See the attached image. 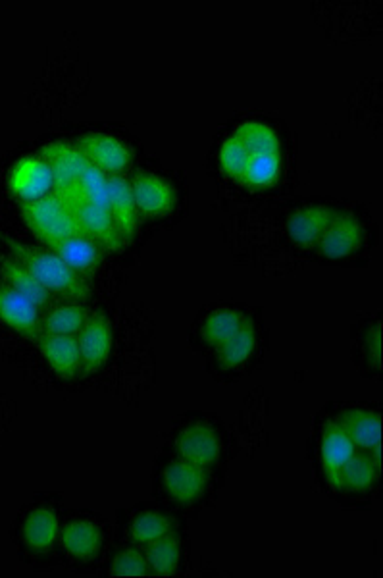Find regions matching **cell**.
I'll return each mask as SVG.
<instances>
[{
	"label": "cell",
	"mask_w": 383,
	"mask_h": 578,
	"mask_svg": "<svg viewBox=\"0 0 383 578\" xmlns=\"http://www.w3.org/2000/svg\"><path fill=\"white\" fill-rule=\"evenodd\" d=\"M87 311L81 305H66V307H56L49 315L41 320L43 334H54V336H76L81 332V328L87 322Z\"/></svg>",
	"instance_id": "26"
},
{
	"label": "cell",
	"mask_w": 383,
	"mask_h": 578,
	"mask_svg": "<svg viewBox=\"0 0 383 578\" xmlns=\"http://www.w3.org/2000/svg\"><path fill=\"white\" fill-rule=\"evenodd\" d=\"M51 249L52 253H56L81 278L95 274L97 268L103 263L99 245L81 232L52 245Z\"/></svg>",
	"instance_id": "15"
},
{
	"label": "cell",
	"mask_w": 383,
	"mask_h": 578,
	"mask_svg": "<svg viewBox=\"0 0 383 578\" xmlns=\"http://www.w3.org/2000/svg\"><path fill=\"white\" fill-rule=\"evenodd\" d=\"M29 230L49 247L74 236L77 230L76 218L58 195H45L31 203L22 205Z\"/></svg>",
	"instance_id": "2"
},
{
	"label": "cell",
	"mask_w": 383,
	"mask_h": 578,
	"mask_svg": "<svg viewBox=\"0 0 383 578\" xmlns=\"http://www.w3.org/2000/svg\"><path fill=\"white\" fill-rule=\"evenodd\" d=\"M0 320L29 340H39L43 334L39 307H35L16 289L4 284H0Z\"/></svg>",
	"instance_id": "10"
},
{
	"label": "cell",
	"mask_w": 383,
	"mask_h": 578,
	"mask_svg": "<svg viewBox=\"0 0 383 578\" xmlns=\"http://www.w3.org/2000/svg\"><path fill=\"white\" fill-rule=\"evenodd\" d=\"M145 559L149 563V569L158 577H170L176 573L181 559V548L178 538L174 534H166L158 538L153 544H149Z\"/></svg>",
	"instance_id": "24"
},
{
	"label": "cell",
	"mask_w": 383,
	"mask_h": 578,
	"mask_svg": "<svg viewBox=\"0 0 383 578\" xmlns=\"http://www.w3.org/2000/svg\"><path fill=\"white\" fill-rule=\"evenodd\" d=\"M77 149L85 158L103 170L106 176H120L128 170L131 153L128 147L108 133H87L77 141Z\"/></svg>",
	"instance_id": "6"
},
{
	"label": "cell",
	"mask_w": 383,
	"mask_h": 578,
	"mask_svg": "<svg viewBox=\"0 0 383 578\" xmlns=\"http://www.w3.org/2000/svg\"><path fill=\"white\" fill-rule=\"evenodd\" d=\"M256 347L255 324L247 318L237 334H233L228 342L218 345V363L224 368H237L245 365Z\"/></svg>",
	"instance_id": "22"
},
{
	"label": "cell",
	"mask_w": 383,
	"mask_h": 578,
	"mask_svg": "<svg viewBox=\"0 0 383 578\" xmlns=\"http://www.w3.org/2000/svg\"><path fill=\"white\" fill-rule=\"evenodd\" d=\"M337 422L349 434L357 449L370 451L382 444V417L368 409H349L343 411Z\"/></svg>",
	"instance_id": "18"
},
{
	"label": "cell",
	"mask_w": 383,
	"mask_h": 578,
	"mask_svg": "<svg viewBox=\"0 0 383 578\" xmlns=\"http://www.w3.org/2000/svg\"><path fill=\"white\" fill-rule=\"evenodd\" d=\"M2 274L8 282V286L22 293L26 299H29L35 307H47L51 305L52 293L45 288L26 266L14 261V259H4L2 261Z\"/></svg>",
	"instance_id": "21"
},
{
	"label": "cell",
	"mask_w": 383,
	"mask_h": 578,
	"mask_svg": "<svg viewBox=\"0 0 383 578\" xmlns=\"http://www.w3.org/2000/svg\"><path fill=\"white\" fill-rule=\"evenodd\" d=\"M166 492L179 503H193L205 494L208 476L206 469L179 459L162 473Z\"/></svg>",
	"instance_id": "12"
},
{
	"label": "cell",
	"mask_w": 383,
	"mask_h": 578,
	"mask_svg": "<svg viewBox=\"0 0 383 578\" xmlns=\"http://www.w3.org/2000/svg\"><path fill=\"white\" fill-rule=\"evenodd\" d=\"M233 137H237L251 155L280 153L278 135L270 126H266L262 122H245V124H241L233 133Z\"/></svg>",
	"instance_id": "27"
},
{
	"label": "cell",
	"mask_w": 383,
	"mask_h": 578,
	"mask_svg": "<svg viewBox=\"0 0 383 578\" xmlns=\"http://www.w3.org/2000/svg\"><path fill=\"white\" fill-rule=\"evenodd\" d=\"M58 515L51 507H37L27 515L24 523V542L33 552H49L58 540Z\"/></svg>",
	"instance_id": "19"
},
{
	"label": "cell",
	"mask_w": 383,
	"mask_h": 578,
	"mask_svg": "<svg viewBox=\"0 0 383 578\" xmlns=\"http://www.w3.org/2000/svg\"><path fill=\"white\" fill-rule=\"evenodd\" d=\"M110 575L112 577H147L151 575V569L143 553L137 550H126L114 557Z\"/></svg>",
	"instance_id": "32"
},
{
	"label": "cell",
	"mask_w": 383,
	"mask_h": 578,
	"mask_svg": "<svg viewBox=\"0 0 383 578\" xmlns=\"http://www.w3.org/2000/svg\"><path fill=\"white\" fill-rule=\"evenodd\" d=\"M364 243L362 224L351 214H335L318 241V251L330 259L341 261L355 255Z\"/></svg>",
	"instance_id": "8"
},
{
	"label": "cell",
	"mask_w": 383,
	"mask_h": 578,
	"mask_svg": "<svg viewBox=\"0 0 383 578\" xmlns=\"http://www.w3.org/2000/svg\"><path fill=\"white\" fill-rule=\"evenodd\" d=\"M249 160H251V153L243 147V143L231 135L230 139L224 141L222 149H220V164H222V170L241 184L243 180V174L249 166Z\"/></svg>",
	"instance_id": "31"
},
{
	"label": "cell",
	"mask_w": 383,
	"mask_h": 578,
	"mask_svg": "<svg viewBox=\"0 0 383 578\" xmlns=\"http://www.w3.org/2000/svg\"><path fill=\"white\" fill-rule=\"evenodd\" d=\"M176 449H178L179 459L206 469L218 463L222 455V442L210 426L191 424L179 432L176 438Z\"/></svg>",
	"instance_id": "9"
},
{
	"label": "cell",
	"mask_w": 383,
	"mask_h": 578,
	"mask_svg": "<svg viewBox=\"0 0 383 578\" xmlns=\"http://www.w3.org/2000/svg\"><path fill=\"white\" fill-rule=\"evenodd\" d=\"M43 158L51 166L54 195L62 201L70 199L76 193L77 182L81 174L91 164L85 155L68 143H51L43 147Z\"/></svg>",
	"instance_id": "4"
},
{
	"label": "cell",
	"mask_w": 383,
	"mask_h": 578,
	"mask_svg": "<svg viewBox=\"0 0 383 578\" xmlns=\"http://www.w3.org/2000/svg\"><path fill=\"white\" fill-rule=\"evenodd\" d=\"M39 349L43 357L49 361L52 370L62 378H74L81 368V353L74 336H54L41 334Z\"/></svg>",
	"instance_id": "17"
},
{
	"label": "cell",
	"mask_w": 383,
	"mask_h": 578,
	"mask_svg": "<svg viewBox=\"0 0 383 578\" xmlns=\"http://www.w3.org/2000/svg\"><path fill=\"white\" fill-rule=\"evenodd\" d=\"M76 218L77 230L95 243H101L110 251H120L124 247V237L120 234L114 218L108 209L87 203L79 197H70L64 201Z\"/></svg>",
	"instance_id": "3"
},
{
	"label": "cell",
	"mask_w": 383,
	"mask_h": 578,
	"mask_svg": "<svg viewBox=\"0 0 383 578\" xmlns=\"http://www.w3.org/2000/svg\"><path fill=\"white\" fill-rule=\"evenodd\" d=\"M335 212L328 207H320V205H312V207H303L299 211L293 212L287 218V234L289 237L303 249H312L318 245L320 237L324 234V230L328 228V224L332 222Z\"/></svg>",
	"instance_id": "14"
},
{
	"label": "cell",
	"mask_w": 383,
	"mask_h": 578,
	"mask_svg": "<svg viewBox=\"0 0 383 578\" xmlns=\"http://www.w3.org/2000/svg\"><path fill=\"white\" fill-rule=\"evenodd\" d=\"M131 193L137 211L145 216H166L176 205V193L162 178L137 174L131 182Z\"/></svg>",
	"instance_id": "11"
},
{
	"label": "cell",
	"mask_w": 383,
	"mask_h": 578,
	"mask_svg": "<svg viewBox=\"0 0 383 578\" xmlns=\"http://www.w3.org/2000/svg\"><path fill=\"white\" fill-rule=\"evenodd\" d=\"M281 174L280 153H268V155H251L249 166L243 174L241 184L249 187H268L274 184Z\"/></svg>",
	"instance_id": "28"
},
{
	"label": "cell",
	"mask_w": 383,
	"mask_h": 578,
	"mask_svg": "<svg viewBox=\"0 0 383 578\" xmlns=\"http://www.w3.org/2000/svg\"><path fill=\"white\" fill-rule=\"evenodd\" d=\"M368 336H370V338H368L370 351H372V355H374V359H376V365L380 367V365H382V324L378 322L376 328L370 330Z\"/></svg>",
	"instance_id": "33"
},
{
	"label": "cell",
	"mask_w": 383,
	"mask_h": 578,
	"mask_svg": "<svg viewBox=\"0 0 383 578\" xmlns=\"http://www.w3.org/2000/svg\"><path fill=\"white\" fill-rule=\"evenodd\" d=\"M8 245L14 255V261L26 266L27 270L51 293L74 297V299L89 297V286L85 284V280L77 276L76 272L56 253L35 249L14 239H10Z\"/></svg>",
	"instance_id": "1"
},
{
	"label": "cell",
	"mask_w": 383,
	"mask_h": 578,
	"mask_svg": "<svg viewBox=\"0 0 383 578\" xmlns=\"http://www.w3.org/2000/svg\"><path fill=\"white\" fill-rule=\"evenodd\" d=\"M129 532H131V538L135 542L149 546L158 538L172 532V519H168L166 515L154 513V511H145L133 519Z\"/></svg>",
	"instance_id": "30"
},
{
	"label": "cell",
	"mask_w": 383,
	"mask_h": 578,
	"mask_svg": "<svg viewBox=\"0 0 383 578\" xmlns=\"http://www.w3.org/2000/svg\"><path fill=\"white\" fill-rule=\"evenodd\" d=\"M72 197H79L87 203L108 209V176L97 166L89 164L87 170L81 174V178L77 182L76 193Z\"/></svg>",
	"instance_id": "29"
},
{
	"label": "cell",
	"mask_w": 383,
	"mask_h": 578,
	"mask_svg": "<svg viewBox=\"0 0 383 578\" xmlns=\"http://www.w3.org/2000/svg\"><path fill=\"white\" fill-rule=\"evenodd\" d=\"M81 367L87 374H93L106 365L114 347V330L112 324L103 315H93L87 318L85 326L77 338Z\"/></svg>",
	"instance_id": "5"
},
{
	"label": "cell",
	"mask_w": 383,
	"mask_h": 578,
	"mask_svg": "<svg viewBox=\"0 0 383 578\" xmlns=\"http://www.w3.org/2000/svg\"><path fill=\"white\" fill-rule=\"evenodd\" d=\"M245 322H247V316L231 309H220L206 316L203 328H201V336L206 343L218 347L228 342L233 334H237Z\"/></svg>",
	"instance_id": "25"
},
{
	"label": "cell",
	"mask_w": 383,
	"mask_h": 578,
	"mask_svg": "<svg viewBox=\"0 0 383 578\" xmlns=\"http://www.w3.org/2000/svg\"><path fill=\"white\" fill-rule=\"evenodd\" d=\"M378 467L370 459V455L364 453H355L349 463L341 469L339 473V486L337 490H347V492H366L374 486L378 478Z\"/></svg>",
	"instance_id": "23"
},
{
	"label": "cell",
	"mask_w": 383,
	"mask_h": 578,
	"mask_svg": "<svg viewBox=\"0 0 383 578\" xmlns=\"http://www.w3.org/2000/svg\"><path fill=\"white\" fill-rule=\"evenodd\" d=\"M8 187L24 203L41 199L54 189L51 166L47 164L45 158H22L10 170Z\"/></svg>",
	"instance_id": "7"
},
{
	"label": "cell",
	"mask_w": 383,
	"mask_h": 578,
	"mask_svg": "<svg viewBox=\"0 0 383 578\" xmlns=\"http://www.w3.org/2000/svg\"><path fill=\"white\" fill-rule=\"evenodd\" d=\"M62 546L77 559H93L101 552L103 532L91 521H74L62 528Z\"/></svg>",
	"instance_id": "20"
},
{
	"label": "cell",
	"mask_w": 383,
	"mask_h": 578,
	"mask_svg": "<svg viewBox=\"0 0 383 578\" xmlns=\"http://www.w3.org/2000/svg\"><path fill=\"white\" fill-rule=\"evenodd\" d=\"M355 453L357 447L349 438V434L343 430V426L337 421L328 422L320 442V457L333 488L339 486V473Z\"/></svg>",
	"instance_id": "13"
},
{
	"label": "cell",
	"mask_w": 383,
	"mask_h": 578,
	"mask_svg": "<svg viewBox=\"0 0 383 578\" xmlns=\"http://www.w3.org/2000/svg\"><path fill=\"white\" fill-rule=\"evenodd\" d=\"M108 211L112 214L124 239H133L137 234V207L133 201L131 184L122 176H108Z\"/></svg>",
	"instance_id": "16"
}]
</instances>
